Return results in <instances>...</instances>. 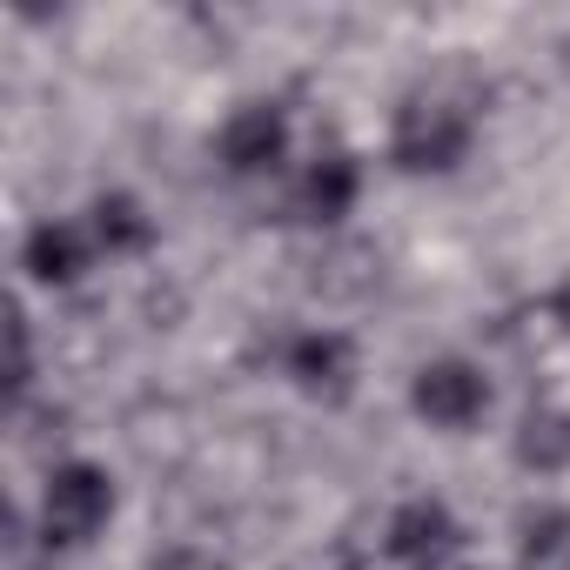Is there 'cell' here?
Listing matches in <instances>:
<instances>
[{
  "mask_svg": "<svg viewBox=\"0 0 570 570\" xmlns=\"http://www.w3.org/2000/svg\"><path fill=\"white\" fill-rule=\"evenodd\" d=\"M410 403H416V416L436 423V430H470V423L490 410V383H483L476 363H463V356H436V363L416 370Z\"/></svg>",
  "mask_w": 570,
  "mask_h": 570,
  "instance_id": "cell-4",
  "label": "cell"
},
{
  "mask_svg": "<svg viewBox=\"0 0 570 570\" xmlns=\"http://www.w3.org/2000/svg\"><path fill=\"white\" fill-rule=\"evenodd\" d=\"M517 570H570V510H543L523 523Z\"/></svg>",
  "mask_w": 570,
  "mask_h": 570,
  "instance_id": "cell-10",
  "label": "cell"
},
{
  "mask_svg": "<svg viewBox=\"0 0 570 570\" xmlns=\"http://www.w3.org/2000/svg\"><path fill=\"white\" fill-rule=\"evenodd\" d=\"M95 255H101V242H95L88 222H41L28 235V248H21V268L35 282H48V289H75V282L95 268Z\"/></svg>",
  "mask_w": 570,
  "mask_h": 570,
  "instance_id": "cell-7",
  "label": "cell"
},
{
  "mask_svg": "<svg viewBox=\"0 0 570 570\" xmlns=\"http://www.w3.org/2000/svg\"><path fill=\"white\" fill-rule=\"evenodd\" d=\"M289 141H296L289 115H282L275 101H248V108H235L222 121L215 155H222V168L235 181H268V175H282V161H289Z\"/></svg>",
  "mask_w": 570,
  "mask_h": 570,
  "instance_id": "cell-3",
  "label": "cell"
},
{
  "mask_svg": "<svg viewBox=\"0 0 570 570\" xmlns=\"http://www.w3.org/2000/svg\"><path fill=\"white\" fill-rule=\"evenodd\" d=\"M115 517V476L101 463H55L41 483V537L55 550H81L88 537H101V523Z\"/></svg>",
  "mask_w": 570,
  "mask_h": 570,
  "instance_id": "cell-2",
  "label": "cell"
},
{
  "mask_svg": "<svg viewBox=\"0 0 570 570\" xmlns=\"http://www.w3.org/2000/svg\"><path fill=\"white\" fill-rule=\"evenodd\" d=\"M557 323L570 330V282H563V289H557Z\"/></svg>",
  "mask_w": 570,
  "mask_h": 570,
  "instance_id": "cell-12",
  "label": "cell"
},
{
  "mask_svg": "<svg viewBox=\"0 0 570 570\" xmlns=\"http://www.w3.org/2000/svg\"><path fill=\"white\" fill-rule=\"evenodd\" d=\"M88 228H95V242H101L108 255H141V248L155 242V222H148V208H141L135 195H101L95 215H88Z\"/></svg>",
  "mask_w": 570,
  "mask_h": 570,
  "instance_id": "cell-9",
  "label": "cell"
},
{
  "mask_svg": "<svg viewBox=\"0 0 570 570\" xmlns=\"http://www.w3.org/2000/svg\"><path fill=\"white\" fill-rule=\"evenodd\" d=\"M356 195H363V168H356V155H343V148L316 155V161L303 168V181H296L303 222H343V215L356 208Z\"/></svg>",
  "mask_w": 570,
  "mask_h": 570,
  "instance_id": "cell-8",
  "label": "cell"
},
{
  "mask_svg": "<svg viewBox=\"0 0 570 570\" xmlns=\"http://www.w3.org/2000/svg\"><path fill=\"white\" fill-rule=\"evenodd\" d=\"M282 376H289L303 396L336 403V396H350V383H356V350H350L343 330H303V336L282 343Z\"/></svg>",
  "mask_w": 570,
  "mask_h": 570,
  "instance_id": "cell-5",
  "label": "cell"
},
{
  "mask_svg": "<svg viewBox=\"0 0 570 570\" xmlns=\"http://www.w3.org/2000/svg\"><path fill=\"white\" fill-rule=\"evenodd\" d=\"M456 517L436 503V497H410L396 517H390V530H383V550L403 563V570H443L450 557H456Z\"/></svg>",
  "mask_w": 570,
  "mask_h": 570,
  "instance_id": "cell-6",
  "label": "cell"
},
{
  "mask_svg": "<svg viewBox=\"0 0 570 570\" xmlns=\"http://www.w3.org/2000/svg\"><path fill=\"white\" fill-rule=\"evenodd\" d=\"M517 450H523V463L557 470V463L570 456V416H530L523 436H517Z\"/></svg>",
  "mask_w": 570,
  "mask_h": 570,
  "instance_id": "cell-11",
  "label": "cell"
},
{
  "mask_svg": "<svg viewBox=\"0 0 570 570\" xmlns=\"http://www.w3.org/2000/svg\"><path fill=\"white\" fill-rule=\"evenodd\" d=\"M476 141V115L470 101L443 95V88H416L396 101V121H390V161L403 175H450Z\"/></svg>",
  "mask_w": 570,
  "mask_h": 570,
  "instance_id": "cell-1",
  "label": "cell"
}]
</instances>
